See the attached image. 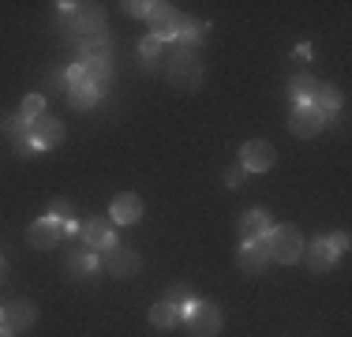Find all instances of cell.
I'll return each mask as SVG.
<instances>
[{
	"label": "cell",
	"mask_w": 352,
	"mask_h": 337,
	"mask_svg": "<svg viewBox=\"0 0 352 337\" xmlns=\"http://www.w3.org/2000/svg\"><path fill=\"white\" fill-rule=\"evenodd\" d=\"M38 318V307L30 300H15V303H4V315H0V326H8V330H27V326H34Z\"/></svg>",
	"instance_id": "8fae6325"
},
{
	"label": "cell",
	"mask_w": 352,
	"mask_h": 337,
	"mask_svg": "<svg viewBox=\"0 0 352 337\" xmlns=\"http://www.w3.org/2000/svg\"><path fill=\"white\" fill-rule=\"evenodd\" d=\"M330 248H333V251H338V255H341V251H349V232H333V240H330Z\"/></svg>",
	"instance_id": "4316f807"
},
{
	"label": "cell",
	"mask_w": 352,
	"mask_h": 337,
	"mask_svg": "<svg viewBox=\"0 0 352 337\" xmlns=\"http://www.w3.org/2000/svg\"><path fill=\"white\" fill-rule=\"evenodd\" d=\"M4 131L12 135V139H30V124L23 120V116H8V120H4Z\"/></svg>",
	"instance_id": "cb8c5ba5"
},
{
	"label": "cell",
	"mask_w": 352,
	"mask_h": 337,
	"mask_svg": "<svg viewBox=\"0 0 352 337\" xmlns=\"http://www.w3.org/2000/svg\"><path fill=\"white\" fill-rule=\"evenodd\" d=\"M124 12L135 15V19H150V4H142V0H131V4H124Z\"/></svg>",
	"instance_id": "d4e9b609"
},
{
	"label": "cell",
	"mask_w": 352,
	"mask_h": 337,
	"mask_svg": "<svg viewBox=\"0 0 352 337\" xmlns=\"http://www.w3.org/2000/svg\"><path fill=\"white\" fill-rule=\"evenodd\" d=\"M307 105H315L322 116H333V113L341 109V94H338L333 87H318V90H315V101H307Z\"/></svg>",
	"instance_id": "ac0fdd59"
},
{
	"label": "cell",
	"mask_w": 352,
	"mask_h": 337,
	"mask_svg": "<svg viewBox=\"0 0 352 337\" xmlns=\"http://www.w3.org/2000/svg\"><path fill=\"white\" fill-rule=\"evenodd\" d=\"M87 64V83H94L98 90H102V83L109 79V72H113V67H109V56H98V61H82Z\"/></svg>",
	"instance_id": "ffe728a7"
},
{
	"label": "cell",
	"mask_w": 352,
	"mask_h": 337,
	"mask_svg": "<svg viewBox=\"0 0 352 337\" xmlns=\"http://www.w3.org/2000/svg\"><path fill=\"white\" fill-rule=\"evenodd\" d=\"M266 251H270V263L292 266L304 255V236H300L296 225H274V229L266 232Z\"/></svg>",
	"instance_id": "7a4b0ae2"
},
{
	"label": "cell",
	"mask_w": 352,
	"mask_h": 337,
	"mask_svg": "<svg viewBox=\"0 0 352 337\" xmlns=\"http://www.w3.org/2000/svg\"><path fill=\"white\" fill-rule=\"evenodd\" d=\"M113 221L109 217H90L87 225H82V248L87 251H105L113 248Z\"/></svg>",
	"instance_id": "ba28073f"
},
{
	"label": "cell",
	"mask_w": 352,
	"mask_h": 337,
	"mask_svg": "<svg viewBox=\"0 0 352 337\" xmlns=\"http://www.w3.org/2000/svg\"><path fill=\"white\" fill-rule=\"evenodd\" d=\"M236 263L244 274H263L270 266V251H266V240H248L244 248L236 251Z\"/></svg>",
	"instance_id": "7c38bea8"
},
{
	"label": "cell",
	"mask_w": 352,
	"mask_h": 337,
	"mask_svg": "<svg viewBox=\"0 0 352 337\" xmlns=\"http://www.w3.org/2000/svg\"><path fill=\"white\" fill-rule=\"evenodd\" d=\"M98 263H102V259H98L94 251L79 248V251H72V259H68V270H72V277H90V274L98 270Z\"/></svg>",
	"instance_id": "2e32d148"
},
{
	"label": "cell",
	"mask_w": 352,
	"mask_h": 337,
	"mask_svg": "<svg viewBox=\"0 0 352 337\" xmlns=\"http://www.w3.org/2000/svg\"><path fill=\"white\" fill-rule=\"evenodd\" d=\"M142 217V199L135 191H124V195L113 199V206H109V221L113 225H135Z\"/></svg>",
	"instance_id": "9c48e42d"
},
{
	"label": "cell",
	"mask_w": 352,
	"mask_h": 337,
	"mask_svg": "<svg viewBox=\"0 0 352 337\" xmlns=\"http://www.w3.org/2000/svg\"><path fill=\"white\" fill-rule=\"evenodd\" d=\"M30 142H34V150H49V146H60L64 142V128L60 120H53V116H38L34 124H30Z\"/></svg>",
	"instance_id": "52a82bcc"
},
{
	"label": "cell",
	"mask_w": 352,
	"mask_h": 337,
	"mask_svg": "<svg viewBox=\"0 0 352 337\" xmlns=\"http://www.w3.org/2000/svg\"><path fill=\"white\" fill-rule=\"evenodd\" d=\"M270 229L274 225H270V214H266V210H248V214L240 217V236H244V243L248 240H266Z\"/></svg>",
	"instance_id": "5bb4252c"
},
{
	"label": "cell",
	"mask_w": 352,
	"mask_h": 337,
	"mask_svg": "<svg viewBox=\"0 0 352 337\" xmlns=\"http://www.w3.org/2000/svg\"><path fill=\"white\" fill-rule=\"evenodd\" d=\"M15 142V154H19V157H34V142H30V139H12Z\"/></svg>",
	"instance_id": "484cf974"
},
{
	"label": "cell",
	"mask_w": 352,
	"mask_h": 337,
	"mask_svg": "<svg viewBox=\"0 0 352 337\" xmlns=\"http://www.w3.org/2000/svg\"><path fill=\"white\" fill-rule=\"evenodd\" d=\"M30 248H38V251H49V248H56L60 243V236H64V225L56 221V217H38L34 225H30Z\"/></svg>",
	"instance_id": "30bf717a"
},
{
	"label": "cell",
	"mask_w": 352,
	"mask_h": 337,
	"mask_svg": "<svg viewBox=\"0 0 352 337\" xmlns=\"http://www.w3.org/2000/svg\"><path fill=\"white\" fill-rule=\"evenodd\" d=\"M102 266L113 277H135L139 266H142V259H139V251L124 248V243H113V248L102 251Z\"/></svg>",
	"instance_id": "5b68a950"
},
{
	"label": "cell",
	"mask_w": 352,
	"mask_h": 337,
	"mask_svg": "<svg viewBox=\"0 0 352 337\" xmlns=\"http://www.w3.org/2000/svg\"><path fill=\"white\" fill-rule=\"evenodd\" d=\"M322 128H326V116L318 113L315 105H296L292 109V116H289V131L292 135H300V139H315Z\"/></svg>",
	"instance_id": "8992f818"
},
{
	"label": "cell",
	"mask_w": 352,
	"mask_h": 337,
	"mask_svg": "<svg viewBox=\"0 0 352 337\" xmlns=\"http://www.w3.org/2000/svg\"><path fill=\"white\" fill-rule=\"evenodd\" d=\"M98 94L102 90L94 87V83H79V87H68V101H72V109H90V105H98Z\"/></svg>",
	"instance_id": "e0dca14e"
},
{
	"label": "cell",
	"mask_w": 352,
	"mask_h": 337,
	"mask_svg": "<svg viewBox=\"0 0 352 337\" xmlns=\"http://www.w3.org/2000/svg\"><path fill=\"white\" fill-rule=\"evenodd\" d=\"M180 318H184V311L169 300H162V303L150 307V326H154V330H173V326H180Z\"/></svg>",
	"instance_id": "9a60e30c"
},
{
	"label": "cell",
	"mask_w": 352,
	"mask_h": 337,
	"mask_svg": "<svg viewBox=\"0 0 352 337\" xmlns=\"http://www.w3.org/2000/svg\"><path fill=\"white\" fill-rule=\"evenodd\" d=\"M4 277H8V263L0 259V285H4Z\"/></svg>",
	"instance_id": "f1b7e54d"
},
{
	"label": "cell",
	"mask_w": 352,
	"mask_h": 337,
	"mask_svg": "<svg viewBox=\"0 0 352 337\" xmlns=\"http://www.w3.org/2000/svg\"><path fill=\"white\" fill-rule=\"evenodd\" d=\"M304 259L311 270H330L333 263H338V251L330 248V240H311V243H304Z\"/></svg>",
	"instance_id": "4fadbf2b"
},
{
	"label": "cell",
	"mask_w": 352,
	"mask_h": 337,
	"mask_svg": "<svg viewBox=\"0 0 352 337\" xmlns=\"http://www.w3.org/2000/svg\"><path fill=\"white\" fill-rule=\"evenodd\" d=\"M19 116H23L27 124H34L38 116H45V98H41V94H27V98H23V109H19Z\"/></svg>",
	"instance_id": "44dd1931"
},
{
	"label": "cell",
	"mask_w": 352,
	"mask_h": 337,
	"mask_svg": "<svg viewBox=\"0 0 352 337\" xmlns=\"http://www.w3.org/2000/svg\"><path fill=\"white\" fill-rule=\"evenodd\" d=\"M274 162H278V150L266 139H248L244 146H240V168H244V173H270Z\"/></svg>",
	"instance_id": "277c9868"
},
{
	"label": "cell",
	"mask_w": 352,
	"mask_h": 337,
	"mask_svg": "<svg viewBox=\"0 0 352 337\" xmlns=\"http://www.w3.org/2000/svg\"><path fill=\"white\" fill-rule=\"evenodd\" d=\"M49 217H56L60 225H72L75 221V206H72L68 199H56L53 206H49Z\"/></svg>",
	"instance_id": "603a6c76"
},
{
	"label": "cell",
	"mask_w": 352,
	"mask_h": 337,
	"mask_svg": "<svg viewBox=\"0 0 352 337\" xmlns=\"http://www.w3.org/2000/svg\"><path fill=\"white\" fill-rule=\"evenodd\" d=\"M315 90H318V83L311 75H296V79H292V98H296V105H307V101L315 98Z\"/></svg>",
	"instance_id": "d6986e66"
},
{
	"label": "cell",
	"mask_w": 352,
	"mask_h": 337,
	"mask_svg": "<svg viewBox=\"0 0 352 337\" xmlns=\"http://www.w3.org/2000/svg\"><path fill=\"white\" fill-rule=\"evenodd\" d=\"M157 53H162V41H157L154 34L139 41V56H142V64H146L150 72H154V64H157Z\"/></svg>",
	"instance_id": "7402d4cb"
},
{
	"label": "cell",
	"mask_w": 352,
	"mask_h": 337,
	"mask_svg": "<svg viewBox=\"0 0 352 337\" xmlns=\"http://www.w3.org/2000/svg\"><path fill=\"white\" fill-rule=\"evenodd\" d=\"M0 315H4V303H0Z\"/></svg>",
	"instance_id": "4dcf8cb0"
},
{
	"label": "cell",
	"mask_w": 352,
	"mask_h": 337,
	"mask_svg": "<svg viewBox=\"0 0 352 337\" xmlns=\"http://www.w3.org/2000/svg\"><path fill=\"white\" fill-rule=\"evenodd\" d=\"M0 337H15L12 330H8V326H0Z\"/></svg>",
	"instance_id": "f546056e"
},
{
	"label": "cell",
	"mask_w": 352,
	"mask_h": 337,
	"mask_svg": "<svg viewBox=\"0 0 352 337\" xmlns=\"http://www.w3.org/2000/svg\"><path fill=\"white\" fill-rule=\"evenodd\" d=\"M240 180H244V168H240V165H236V168H229V173H225V184H229V188H236Z\"/></svg>",
	"instance_id": "83f0119b"
},
{
	"label": "cell",
	"mask_w": 352,
	"mask_h": 337,
	"mask_svg": "<svg viewBox=\"0 0 352 337\" xmlns=\"http://www.w3.org/2000/svg\"><path fill=\"white\" fill-rule=\"evenodd\" d=\"M165 79L173 83L176 90H199L203 87V61L195 56V49H176L169 56V67H165Z\"/></svg>",
	"instance_id": "6da1fadb"
},
{
	"label": "cell",
	"mask_w": 352,
	"mask_h": 337,
	"mask_svg": "<svg viewBox=\"0 0 352 337\" xmlns=\"http://www.w3.org/2000/svg\"><path fill=\"white\" fill-rule=\"evenodd\" d=\"M180 311H184V326H188L191 337H217L221 334V311H217L214 303L188 300Z\"/></svg>",
	"instance_id": "3957f363"
}]
</instances>
